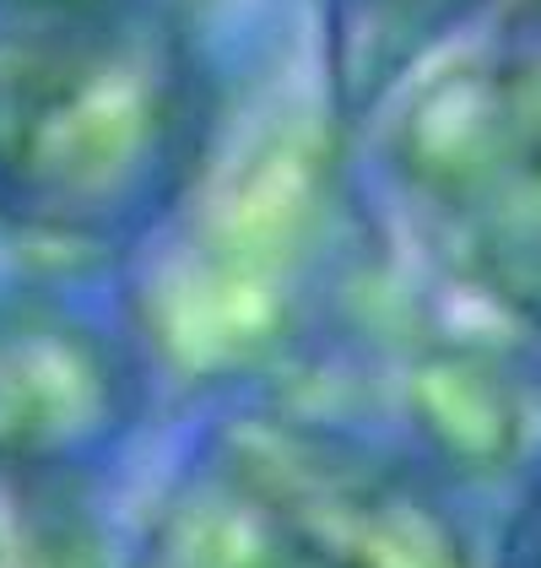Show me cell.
<instances>
[{"mask_svg": "<svg viewBox=\"0 0 541 568\" xmlns=\"http://www.w3.org/2000/svg\"><path fill=\"white\" fill-rule=\"evenodd\" d=\"M330 103L223 92L180 195L109 265L157 395L266 390L363 282V190Z\"/></svg>", "mask_w": 541, "mask_h": 568, "instance_id": "obj_1", "label": "cell"}, {"mask_svg": "<svg viewBox=\"0 0 541 568\" xmlns=\"http://www.w3.org/2000/svg\"><path fill=\"white\" fill-rule=\"evenodd\" d=\"M217 103L174 0H0V233L109 271L180 195Z\"/></svg>", "mask_w": 541, "mask_h": 568, "instance_id": "obj_2", "label": "cell"}, {"mask_svg": "<svg viewBox=\"0 0 541 568\" xmlns=\"http://www.w3.org/2000/svg\"><path fill=\"white\" fill-rule=\"evenodd\" d=\"M390 103V184L417 255L541 347V44L498 28Z\"/></svg>", "mask_w": 541, "mask_h": 568, "instance_id": "obj_3", "label": "cell"}, {"mask_svg": "<svg viewBox=\"0 0 541 568\" xmlns=\"http://www.w3.org/2000/svg\"><path fill=\"white\" fill-rule=\"evenodd\" d=\"M195 449L304 568H482L445 498V471L276 385L223 395Z\"/></svg>", "mask_w": 541, "mask_h": 568, "instance_id": "obj_4", "label": "cell"}, {"mask_svg": "<svg viewBox=\"0 0 541 568\" xmlns=\"http://www.w3.org/2000/svg\"><path fill=\"white\" fill-rule=\"evenodd\" d=\"M152 400L157 385L114 287H0V466L92 481Z\"/></svg>", "mask_w": 541, "mask_h": 568, "instance_id": "obj_5", "label": "cell"}, {"mask_svg": "<svg viewBox=\"0 0 541 568\" xmlns=\"http://www.w3.org/2000/svg\"><path fill=\"white\" fill-rule=\"evenodd\" d=\"M466 320H433L422 336L401 342L396 406L422 460L445 477H488L525 444V342L466 336Z\"/></svg>", "mask_w": 541, "mask_h": 568, "instance_id": "obj_6", "label": "cell"}, {"mask_svg": "<svg viewBox=\"0 0 541 568\" xmlns=\"http://www.w3.org/2000/svg\"><path fill=\"white\" fill-rule=\"evenodd\" d=\"M482 11L488 0H319V92L330 114L363 131Z\"/></svg>", "mask_w": 541, "mask_h": 568, "instance_id": "obj_7", "label": "cell"}, {"mask_svg": "<svg viewBox=\"0 0 541 568\" xmlns=\"http://www.w3.org/2000/svg\"><path fill=\"white\" fill-rule=\"evenodd\" d=\"M135 568H304L266 515L233 481L190 449L184 471L163 493L157 515L146 525Z\"/></svg>", "mask_w": 541, "mask_h": 568, "instance_id": "obj_8", "label": "cell"}, {"mask_svg": "<svg viewBox=\"0 0 541 568\" xmlns=\"http://www.w3.org/2000/svg\"><path fill=\"white\" fill-rule=\"evenodd\" d=\"M0 568H114L88 481L0 466Z\"/></svg>", "mask_w": 541, "mask_h": 568, "instance_id": "obj_9", "label": "cell"}, {"mask_svg": "<svg viewBox=\"0 0 541 568\" xmlns=\"http://www.w3.org/2000/svg\"><path fill=\"white\" fill-rule=\"evenodd\" d=\"M488 568H541V460L531 466V477H525V493H520L514 515L503 525Z\"/></svg>", "mask_w": 541, "mask_h": 568, "instance_id": "obj_10", "label": "cell"}, {"mask_svg": "<svg viewBox=\"0 0 541 568\" xmlns=\"http://www.w3.org/2000/svg\"><path fill=\"white\" fill-rule=\"evenodd\" d=\"M509 28H520L525 39H537V44H541V0H514V11H509Z\"/></svg>", "mask_w": 541, "mask_h": 568, "instance_id": "obj_11", "label": "cell"}, {"mask_svg": "<svg viewBox=\"0 0 541 568\" xmlns=\"http://www.w3.org/2000/svg\"><path fill=\"white\" fill-rule=\"evenodd\" d=\"M525 357H531V374H541V347H525Z\"/></svg>", "mask_w": 541, "mask_h": 568, "instance_id": "obj_12", "label": "cell"}]
</instances>
